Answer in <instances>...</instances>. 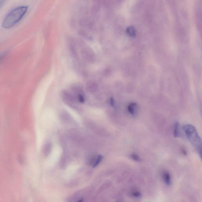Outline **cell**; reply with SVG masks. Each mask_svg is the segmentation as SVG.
<instances>
[{
  "label": "cell",
  "instance_id": "1",
  "mask_svg": "<svg viewBox=\"0 0 202 202\" xmlns=\"http://www.w3.org/2000/svg\"><path fill=\"white\" fill-rule=\"evenodd\" d=\"M28 6H18L10 11L3 19L2 26L4 28L11 27L21 20L27 11Z\"/></svg>",
  "mask_w": 202,
  "mask_h": 202
},
{
  "label": "cell",
  "instance_id": "2",
  "mask_svg": "<svg viewBox=\"0 0 202 202\" xmlns=\"http://www.w3.org/2000/svg\"><path fill=\"white\" fill-rule=\"evenodd\" d=\"M183 129L187 138L200 155L202 154V140L196 128L193 125L187 124L184 126Z\"/></svg>",
  "mask_w": 202,
  "mask_h": 202
},
{
  "label": "cell",
  "instance_id": "3",
  "mask_svg": "<svg viewBox=\"0 0 202 202\" xmlns=\"http://www.w3.org/2000/svg\"><path fill=\"white\" fill-rule=\"evenodd\" d=\"M163 178L165 183L167 185H170L171 184V177L169 173L167 172H165L163 174Z\"/></svg>",
  "mask_w": 202,
  "mask_h": 202
},
{
  "label": "cell",
  "instance_id": "4",
  "mask_svg": "<svg viewBox=\"0 0 202 202\" xmlns=\"http://www.w3.org/2000/svg\"><path fill=\"white\" fill-rule=\"evenodd\" d=\"M179 124L178 122H176L175 124L174 128L173 130L174 135L175 137H178L179 136Z\"/></svg>",
  "mask_w": 202,
  "mask_h": 202
},
{
  "label": "cell",
  "instance_id": "5",
  "mask_svg": "<svg viewBox=\"0 0 202 202\" xmlns=\"http://www.w3.org/2000/svg\"><path fill=\"white\" fill-rule=\"evenodd\" d=\"M137 104L136 103H130L128 107V112L131 114L134 115L135 113V108L136 107Z\"/></svg>",
  "mask_w": 202,
  "mask_h": 202
},
{
  "label": "cell",
  "instance_id": "6",
  "mask_svg": "<svg viewBox=\"0 0 202 202\" xmlns=\"http://www.w3.org/2000/svg\"><path fill=\"white\" fill-rule=\"evenodd\" d=\"M102 159H103V157H102V156L100 155L98 156L97 159L96 160L95 163L93 164V167H96L97 166H98L99 163H100L101 161H102Z\"/></svg>",
  "mask_w": 202,
  "mask_h": 202
},
{
  "label": "cell",
  "instance_id": "7",
  "mask_svg": "<svg viewBox=\"0 0 202 202\" xmlns=\"http://www.w3.org/2000/svg\"><path fill=\"white\" fill-rule=\"evenodd\" d=\"M131 157L132 158V159H134V160L136 161V162H139V161H140V157H139V156L137 155L133 154L131 155Z\"/></svg>",
  "mask_w": 202,
  "mask_h": 202
},
{
  "label": "cell",
  "instance_id": "8",
  "mask_svg": "<svg viewBox=\"0 0 202 202\" xmlns=\"http://www.w3.org/2000/svg\"><path fill=\"white\" fill-rule=\"evenodd\" d=\"M78 99L80 103H84L85 102V98H84V96L82 95L81 94H80L78 95Z\"/></svg>",
  "mask_w": 202,
  "mask_h": 202
},
{
  "label": "cell",
  "instance_id": "9",
  "mask_svg": "<svg viewBox=\"0 0 202 202\" xmlns=\"http://www.w3.org/2000/svg\"><path fill=\"white\" fill-rule=\"evenodd\" d=\"M133 195L135 197H139L140 196V193L139 192H135L134 193Z\"/></svg>",
  "mask_w": 202,
  "mask_h": 202
},
{
  "label": "cell",
  "instance_id": "10",
  "mask_svg": "<svg viewBox=\"0 0 202 202\" xmlns=\"http://www.w3.org/2000/svg\"><path fill=\"white\" fill-rule=\"evenodd\" d=\"M110 104L112 106H114V99L113 98H111L110 99Z\"/></svg>",
  "mask_w": 202,
  "mask_h": 202
}]
</instances>
